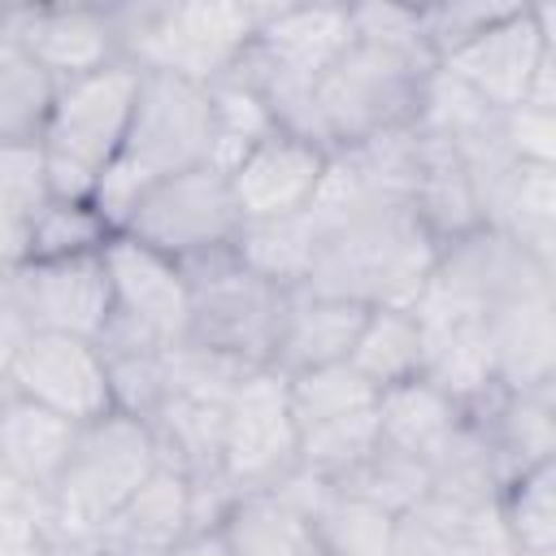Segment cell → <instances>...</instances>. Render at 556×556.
I'll return each instance as SVG.
<instances>
[{"label": "cell", "instance_id": "cell-4", "mask_svg": "<svg viewBox=\"0 0 556 556\" xmlns=\"http://www.w3.org/2000/svg\"><path fill=\"white\" fill-rule=\"evenodd\" d=\"M139 70L113 61L96 74L70 78L56 87L52 113L39 135L43 182L52 200H91L104 169L117 161L135 100H139Z\"/></svg>", "mask_w": 556, "mask_h": 556}, {"label": "cell", "instance_id": "cell-13", "mask_svg": "<svg viewBox=\"0 0 556 556\" xmlns=\"http://www.w3.org/2000/svg\"><path fill=\"white\" fill-rule=\"evenodd\" d=\"M552 48H556V4H517L508 17L473 35L439 65L504 113L526 100V87Z\"/></svg>", "mask_w": 556, "mask_h": 556}, {"label": "cell", "instance_id": "cell-19", "mask_svg": "<svg viewBox=\"0 0 556 556\" xmlns=\"http://www.w3.org/2000/svg\"><path fill=\"white\" fill-rule=\"evenodd\" d=\"M83 426H74L70 417H56L22 395H4L0 404V473L4 482H13L26 495H39L48 504L74 439Z\"/></svg>", "mask_w": 556, "mask_h": 556}, {"label": "cell", "instance_id": "cell-28", "mask_svg": "<svg viewBox=\"0 0 556 556\" xmlns=\"http://www.w3.org/2000/svg\"><path fill=\"white\" fill-rule=\"evenodd\" d=\"M495 508L517 556L556 552V460L530 465L517 478H508Z\"/></svg>", "mask_w": 556, "mask_h": 556}, {"label": "cell", "instance_id": "cell-18", "mask_svg": "<svg viewBox=\"0 0 556 556\" xmlns=\"http://www.w3.org/2000/svg\"><path fill=\"white\" fill-rule=\"evenodd\" d=\"M495 356V382L504 391L556 387V291L539 287L504 300L482 317Z\"/></svg>", "mask_w": 556, "mask_h": 556}, {"label": "cell", "instance_id": "cell-11", "mask_svg": "<svg viewBox=\"0 0 556 556\" xmlns=\"http://www.w3.org/2000/svg\"><path fill=\"white\" fill-rule=\"evenodd\" d=\"M9 391L56 417H70L74 426H91L113 413L109 365L100 348L78 334L26 330L9 365Z\"/></svg>", "mask_w": 556, "mask_h": 556}, {"label": "cell", "instance_id": "cell-20", "mask_svg": "<svg viewBox=\"0 0 556 556\" xmlns=\"http://www.w3.org/2000/svg\"><path fill=\"white\" fill-rule=\"evenodd\" d=\"M365 313L369 308H361V304H348V300H330V295H313L304 287H291L269 365L278 374H300V369L348 361L352 356V343L361 334Z\"/></svg>", "mask_w": 556, "mask_h": 556}, {"label": "cell", "instance_id": "cell-10", "mask_svg": "<svg viewBox=\"0 0 556 556\" xmlns=\"http://www.w3.org/2000/svg\"><path fill=\"white\" fill-rule=\"evenodd\" d=\"M295 465H300V430L287 404V378L274 365H261L226 400L222 478L235 495L274 491Z\"/></svg>", "mask_w": 556, "mask_h": 556}, {"label": "cell", "instance_id": "cell-32", "mask_svg": "<svg viewBox=\"0 0 556 556\" xmlns=\"http://www.w3.org/2000/svg\"><path fill=\"white\" fill-rule=\"evenodd\" d=\"M287 378V404L295 417V430L334 421V417H352L378 404V391L348 365H317V369H300V374H282Z\"/></svg>", "mask_w": 556, "mask_h": 556}, {"label": "cell", "instance_id": "cell-12", "mask_svg": "<svg viewBox=\"0 0 556 556\" xmlns=\"http://www.w3.org/2000/svg\"><path fill=\"white\" fill-rule=\"evenodd\" d=\"M0 295L17 308L26 330H56L91 343L113 317L104 252L70 261H22L9 274H0Z\"/></svg>", "mask_w": 556, "mask_h": 556}, {"label": "cell", "instance_id": "cell-1", "mask_svg": "<svg viewBox=\"0 0 556 556\" xmlns=\"http://www.w3.org/2000/svg\"><path fill=\"white\" fill-rule=\"evenodd\" d=\"M208 156H213L208 87L174 74H143L126 143L117 161L104 169L91 204L113 230H122V222L130 217L143 191H152L156 182L182 169L208 165Z\"/></svg>", "mask_w": 556, "mask_h": 556}, {"label": "cell", "instance_id": "cell-15", "mask_svg": "<svg viewBox=\"0 0 556 556\" xmlns=\"http://www.w3.org/2000/svg\"><path fill=\"white\" fill-rule=\"evenodd\" d=\"M9 39L22 43L56 87L122 61L113 4H9Z\"/></svg>", "mask_w": 556, "mask_h": 556}, {"label": "cell", "instance_id": "cell-27", "mask_svg": "<svg viewBox=\"0 0 556 556\" xmlns=\"http://www.w3.org/2000/svg\"><path fill=\"white\" fill-rule=\"evenodd\" d=\"M56 100V78L13 39H0V143L35 148Z\"/></svg>", "mask_w": 556, "mask_h": 556}, {"label": "cell", "instance_id": "cell-38", "mask_svg": "<svg viewBox=\"0 0 556 556\" xmlns=\"http://www.w3.org/2000/svg\"><path fill=\"white\" fill-rule=\"evenodd\" d=\"M0 556H52L48 504L13 482L0 486Z\"/></svg>", "mask_w": 556, "mask_h": 556}, {"label": "cell", "instance_id": "cell-5", "mask_svg": "<svg viewBox=\"0 0 556 556\" xmlns=\"http://www.w3.org/2000/svg\"><path fill=\"white\" fill-rule=\"evenodd\" d=\"M434 65L408 52L352 39L313 87L317 139L326 152L356 148L417 122L421 83Z\"/></svg>", "mask_w": 556, "mask_h": 556}, {"label": "cell", "instance_id": "cell-43", "mask_svg": "<svg viewBox=\"0 0 556 556\" xmlns=\"http://www.w3.org/2000/svg\"><path fill=\"white\" fill-rule=\"evenodd\" d=\"M0 39H9V4H0Z\"/></svg>", "mask_w": 556, "mask_h": 556}, {"label": "cell", "instance_id": "cell-39", "mask_svg": "<svg viewBox=\"0 0 556 556\" xmlns=\"http://www.w3.org/2000/svg\"><path fill=\"white\" fill-rule=\"evenodd\" d=\"M500 135L517 165H556V113H539L526 104L504 109Z\"/></svg>", "mask_w": 556, "mask_h": 556}, {"label": "cell", "instance_id": "cell-34", "mask_svg": "<svg viewBox=\"0 0 556 556\" xmlns=\"http://www.w3.org/2000/svg\"><path fill=\"white\" fill-rule=\"evenodd\" d=\"M339 491L356 495V500H369L378 508H387L391 517L408 513L417 500H426L430 491V469L421 456H408V452H395V447H382L374 456H365L352 473H343L334 482Z\"/></svg>", "mask_w": 556, "mask_h": 556}, {"label": "cell", "instance_id": "cell-9", "mask_svg": "<svg viewBox=\"0 0 556 556\" xmlns=\"http://www.w3.org/2000/svg\"><path fill=\"white\" fill-rule=\"evenodd\" d=\"M239 226L243 222H239L226 174L213 165H195L143 191L117 235H130L143 248L182 265V261L235 248Z\"/></svg>", "mask_w": 556, "mask_h": 556}, {"label": "cell", "instance_id": "cell-23", "mask_svg": "<svg viewBox=\"0 0 556 556\" xmlns=\"http://www.w3.org/2000/svg\"><path fill=\"white\" fill-rule=\"evenodd\" d=\"M348 365L374 387H400L421 378L426 369V330L413 308H369L361 321V334L352 343Z\"/></svg>", "mask_w": 556, "mask_h": 556}, {"label": "cell", "instance_id": "cell-14", "mask_svg": "<svg viewBox=\"0 0 556 556\" xmlns=\"http://www.w3.org/2000/svg\"><path fill=\"white\" fill-rule=\"evenodd\" d=\"M104 269L113 287V313L143 334H152L161 348L187 343L191 330V291L178 269V261L143 248L130 235H113L104 243Z\"/></svg>", "mask_w": 556, "mask_h": 556}, {"label": "cell", "instance_id": "cell-44", "mask_svg": "<svg viewBox=\"0 0 556 556\" xmlns=\"http://www.w3.org/2000/svg\"><path fill=\"white\" fill-rule=\"evenodd\" d=\"M0 486H4V473H0Z\"/></svg>", "mask_w": 556, "mask_h": 556}, {"label": "cell", "instance_id": "cell-16", "mask_svg": "<svg viewBox=\"0 0 556 556\" xmlns=\"http://www.w3.org/2000/svg\"><path fill=\"white\" fill-rule=\"evenodd\" d=\"M326 148L287 130H274L256 148L239 156V165L226 174L239 222H274L308 213L321 174H326Z\"/></svg>", "mask_w": 556, "mask_h": 556}, {"label": "cell", "instance_id": "cell-22", "mask_svg": "<svg viewBox=\"0 0 556 556\" xmlns=\"http://www.w3.org/2000/svg\"><path fill=\"white\" fill-rule=\"evenodd\" d=\"M217 539L230 556H321L313 526L274 491L235 495L217 521Z\"/></svg>", "mask_w": 556, "mask_h": 556}, {"label": "cell", "instance_id": "cell-26", "mask_svg": "<svg viewBox=\"0 0 556 556\" xmlns=\"http://www.w3.org/2000/svg\"><path fill=\"white\" fill-rule=\"evenodd\" d=\"M321 235L308 213L274 217V222H243L235 239V256L274 287H304Z\"/></svg>", "mask_w": 556, "mask_h": 556}, {"label": "cell", "instance_id": "cell-40", "mask_svg": "<svg viewBox=\"0 0 556 556\" xmlns=\"http://www.w3.org/2000/svg\"><path fill=\"white\" fill-rule=\"evenodd\" d=\"M22 334H26V321H22L17 308L0 295V404H4V395H9V365H13V352H17Z\"/></svg>", "mask_w": 556, "mask_h": 556}, {"label": "cell", "instance_id": "cell-17", "mask_svg": "<svg viewBox=\"0 0 556 556\" xmlns=\"http://www.w3.org/2000/svg\"><path fill=\"white\" fill-rule=\"evenodd\" d=\"M191 539V478L156 465V473L91 534L96 556H169Z\"/></svg>", "mask_w": 556, "mask_h": 556}, {"label": "cell", "instance_id": "cell-6", "mask_svg": "<svg viewBox=\"0 0 556 556\" xmlns=\"http://www.w3.org/2000/svg\"><path fill=\"white\" fill-rule=\"evenodd\" d=\"M161 456L139 417L109 413L78 430L74 452L48 495L52 552L91 539L152 473Z\"/></svg>", "mask_w": 556, "mask_h": 556}, {"label": "cell", "instance_id": "cell-35", "mask_svg": "<svg viewBox=\"0 0 556 556\" xmlns=\"http://www.w3.org/2000/svg\"><path fill=\"white\" fill-rule=\"evenodd\" d=\"M378 443L382 439H378V413L374 408L352 413V417H334V421L300 430V469H308L326 482H339L365 456H374Z\"/></svg>", "mask_w": 556, "mask_h": 556}, {"label": "cell", "instance_id": "cell-37", "mask_svg": "<svg viewBox=\"0 0 556 556\" xmlns=\"http://www.w3.org/2000/svg\"><path fill=\"white\" fill-rule=\"evenodd\" d=\"M348 17H352V39H365V43H382V48H395V52H408L417 61H430V48H426V35H421V9H404V4H348Z\"/></svg>", "mask_w": 556, "mask_h": 556}, {"label": "cell", "instance_id": "cell-30", "mask_svg": "<svg viewBox=\"0 0 556 556\" xmlns=\"http://www.w3.org/2000/svg\"><path fill=\"white\" fill-rule=\"evenodd\" d=\"M43 200H48V182H43L39 148L0 143V274L26 261V235Z\"/></svg>", "mask_w": 556, "mask_h": 556}, {"label": "cell", "instance_id": "cell-29", "mask_svg": "<svg viewBox=\"0 0 556 556\" xmlns=\"http://www.w3.org/2000/svg\"><path fill=\"white\" fill-rule=\"evenodd\" d=\"M308 526H313L321 556H391L395 517L369 500L339 491V486H330L321 495Z\"/></svg>", "mask_w": 556, "mask_h": 556}, {"label": "cell", "instance_id": "cell-25", "mask_svg": "<svg viewBox=\"0 0 556 556\" xmlns=\"http://www.w3.org/2000/svg\"><path fill=\"white\" fill-rule=\"evenodd\" d=\"M374 413H378L382 447H395V452H408L421 460L460 426V408L439 387H430L426 378L378 391Z\"/></svg>", "mask_w": 556, "mask_h": 556}, {"label": "cell", "instance_id": "cell-33", "mask_svg": "<svg viewBox=\"0 0 556 556\" xmlns=\"http://www.w3.org/2000/svg\"><path fill=\"white\" fill-rule=\"evenodd\" d=\"M117 230L100 217L91 200H43V208L30 222L26 235V261H70V256H91L104 252V243Z\"/></svg>", "mask_w": 556, "mask_h": 556}, {"label": "cell", "instance_id": "cell-8", "mask_svg": "<svg viewBox=\"0 0 556 556\" xmlns=\"http://www.w3.org/2000/svg\"><path fill=\"white\" fill-rule=\"evenodd\" d=\"M178 269L191 291L187 343L235 356L243 365H269L291 287H274L261 274H252L235 256V248L182 261Z\"/></svg>", "mask_w": 556, "mask_h": 556}, {"label": "cell", "instance_id": "cell-42", "mask_svg": "<svg viewBox=\"0 0 556 556\" xmlns=\"http://www.w3.org/2000/svg\"><path fill=\"white\" fill-rule=\"evenodd\" d=\"M169 556H230L226 547H222V539H217V530H204V534H191L182 547H174Z\"/></svg>", "mask_w": 556, "mask_h": 556}, {"label": "cell", "instance_id": "cell-31", "mask_svg": "<svg viewBox=\"0 0 556 556\" xmlns=\"http://www.w3.org/2000/svg\"><path fill=\"white\" fill-rule=\"evenodd\" d=\"M208 109H213V156H208V165L222 169V174H230L248 148H256L261 139H269L278 130L265 100L235 74L208 83Z\"/></svg>", "mask_w": 556, "mask_h": 556}, {"label": "cell", "instance_id": "cell-36", "mask_svg": "<svg viewBox=\"0 0 556 556\" xmlns=\"http://www.w3.org/2000/svg\"><path fill=\"white\" fill-rule=\"evenodd\" d=\"M517 4L508 0H452V4H426L421 9V35L426 48L439 61H447L456 48H465L473 35H482L486 26H495L500 17H508Z\"/></svg>", "mask_w": 556, "mask_h": 556}, {"label": "cell", "instance_id": "cell-7", "mask_svg": "<svg viewBox=\"0 0 556 556\" xmlns=\"http://www.w3.org/2000/svg\"><path fill=\"white\" fill-rule=\"evenodd\" d=\"M539 287H556L552 265L534 261L504 230L473 226V230L439 243L430 282L417 295L413 313L430 330L434 326H456V321H482L504 300L539 291Z\"/></svg>", "mask_w": 556, "mask_h": 556}, {"label": "cell", "instance_id": "cell-21", "mask_svg": "<svg viewBox=\"0 0 556 556\" xmlns=\"http://www.w3.org/2000/svg\"><path fill=\"white\" fill-rule=\"evenodd\" d=\"M408 208L417 213V222L439 243L482 226L478 200H473V187H469V174H465L456 148L439 135H426V130H417V174H413Z\"/></svg>", "mask_w": 556, "mask_h": 556}, {"label": "cell", "instance_id": "cell-41", "mask_svg": "<svg viewBox=\"0 0 556 556\" xmlns=\"http://www.w3.org/2000/svg\"><path fill=\"white\" fill-rule=\"evenodd\" d=\"M526 109H539V113H556V48L539 61L530 87H526Z\"/></svg>", "mask_w": 556, "mask_h": 556}, {"label": "cell", "instance_id": "cell-24", "mask_svg": "<svg viewBox=\"0 0 556 556\" xmlns=\"http://www.w3.org/2000/svg\"><path fill=\"white\" fill-rule=\"evenodd\" d=\"M426 330V369L421 378L439 387L456 408H469L482 400L495 382V356L486 343L482 321H456V326H421Z\"/></svg>", "mask_w": 556, "mask_h": 556}, {"label": "cell", "instance_id": "cell-3", "mask_svg": "<svg viewBox=\"0 0 556 556\" xmlns=\"http://www.w3.org/2000/svg\"><path fill=\"white\" fill-rule=\"evenodd\" d=\"M439 239L408 204L378 208L321 239L304 291L361 308H413L430 282Z\"/></svg>", "mask_w": 556, "mask_h": 556}, {"label": "cell", "instance_id": "cell-2", "mask_svg": "<svg viewBox=\"0 0 556 556\" xmlns=\"http://www.w3.org/2000/svg\"><path fill=\"white\" fill-rule=\"evenodd\" d=\"M269 4L230 0H139L113 4L122 61L139 74H174L187 83L226 78L252 48Z\"/></svg>", "mask_w": 556, "mask_h": 556}]
</instances>
